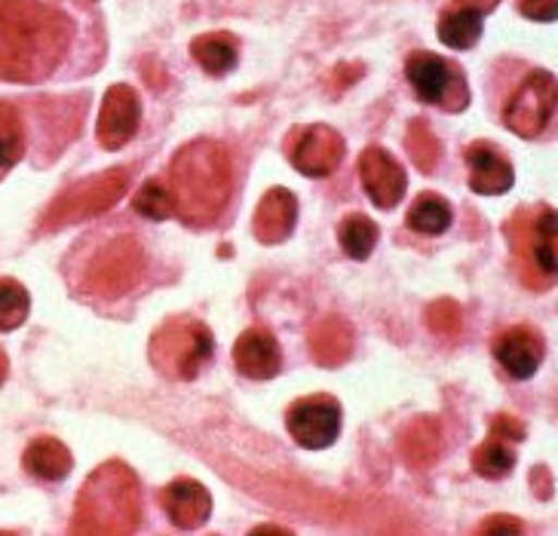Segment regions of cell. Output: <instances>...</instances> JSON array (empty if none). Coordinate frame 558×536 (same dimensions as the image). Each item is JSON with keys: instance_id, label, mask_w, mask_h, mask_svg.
<instances>
[{"instance_id": "cell-1", "label": "cell", "mask_w": 558, "mask_h": 536, "mask_svg": "<svg viewBox=\"0 0 558 536\" xmlns=\"http://www.w3.org/2000/svg\"><path fill=\"white\" fill-rule=\"evenodd\" d=\"M71 22L44 0H0V81L37 83L59 68Z\"/></svg>"}, {"instance_id": "cell-2", "label": "cell", "mask_w": 558, "mask_h": 536, "mask_svg": "<svg viewBox=\"0 0 558 536\" xmlns=\"http://www.w3.org/2000/svg\"><path fill=\"white\" fill-rule=\"evenodd\" d=\"M230 169L228 147L199 138L184 145L169 166V194L175 215L187 224H209L228 206Z\"/></svg>"}, {"instance_id": "cell-3", "label": "cell", "mask_w": 558, "mask_h": 536, "mask_svg": "<svg viewBox=\"0 0 558 536\" xmlns=\"http://www.w3.org/2000/svg\"><path fill=\"white\" fill-rule=\"evenodd\" d=\"M142 521V488L135 472L108 460L83 482L71 534H132Z\"/></svg>"}, {"instance_id": "cell-4", "label": "cell", "mask_w": 558, "mask_h": 536, "mask_svg": "<svg viewBox=\"0 0 558 536\" xmlns=\"http://www.w3.org/2000/svg\"><path fill=\"white\" fill-rule=\"evenodd\" d=\"M507 233L522 282L531 289L553 285L558 279V211L549 206L515 211Z\"/></svg>"}, {"instance_id": "cell-5", "label": "cell", "mask_w": 558, "mask_h": 536, "mask_svg": "<svg viewBox=\"0 0 558 536\" xmlns=\"http://www.w3.org/2000/svg\"><path fill=\"white\" fill-rule=\"evenodd\" d=\"M213 331L194 319H172L150 338V362L169 380H194L199 368L213 358Z\"/></svg>"}, {"instance_id": "cell-6", "label": "cell", "mask_w": 558, "mask_h": 536, "mask_svg": "<svg viewBox=\"0 0 558 536\" xmlns=\"http://www.w3.org/2000/svg\"><path fill=\"white\" fill-rule=\"evenodd\" d=\"M130 191V172L126 169H111L105 175L86 179L74 187H68L65 194L52 203L44 215V230H59L68 224H77L86 218H96L101 211L120 203V196Z\"/></svg>"}, {"instance_id": "cell-7", "label": "cell", "mask_w": 558, "mask_h": 536, "mask_svg": "<svg viewBox=\"0 0 558 536\" xmlns=\"http://www.w3.org/2000/svg\"><path fill=\"white\" fill-rule=\"evenodd\" d=\"M405 74H409L411 89L427 105H439L442 111H451V114H458L470 105V86L463 81L460 68L445 62L442 56L414 52L405 65Z\"/></svg>"}, {"instance_id": "cell-8", "label": "cell", "mask_w": 558, "mask_h": 536, "mask_svg": "<svg viewBox=\"0 0 558 536\" xmlns=\"http://www.w3.org/2000/svg\"><path fill=\"white\" fill-rule=\"evenodd\" d=\"M558 108V81L549 71H531L527 81L509 98L504 123L522 138H537Z\"/></svg>"}, {"instance_id": "cell-9", "label": "cell", "mask_w": 558, "mask_h": 536, "mask_svg": "<svg viewBox=\"0 0 558 536\" xmlns=\"http://www.w3.org/2000/svg\"><path fill=\"white\" fill-rule=\"evenodd\" d=\"M142 270H145V252H142L138 240L120 236L89 260L86 289L101 297H120L142 279Z\"/></svg>"}, {"instance_id": "cell-10", "label": "cell", "mask_w": 558, "mask_h": 536, "mask_svg": "<svg viewBox=\"0 0 558 536\" xmlns=\"http://www.w3.org/2000/svg\"><path fill=\"white\" fill-rule=\"evenodd\" d=\"M286 426L292 439L307 451H323L341 433V405L331 395H311L289 407Z\"/></svg>"}, {"instance_id": "cell-11", "label": "cell", "mask_w": 558, "mask_h": 536, "mask_svg": "<svg viewBox=\"0 0 558 536\" xmlns=\"http://www.w3.org/2000/svg\"><path fill=\"white\" fill-rule=\"evenodd\" d=\"M138 120H142V101L135 96V89L126 83L111 86L105 98H101L99 111V145L105 150H120L138 132Z\"/></svg>"}, {"instance_id": "cell-12", "label": "cell", "mask_w": 558, "mask_h": 536, "mask_svg": "<svg viewBox=\"0 0 558 536\" xmlns=\"http://www.w3.org/2000/svg\"><path fill=\"white\" fill-rule=\"evenodd\" d=\"M289 160H292L298 172H304L311 179H326L344 160V138L331 130V126L316 123V126L304 130L292 142Z\"/></svg>"}, {"instance_id": "cell-13", "label": "cell", "mask_w": 558, "mask_h": 536, "mask_svg": "<svg viewBox=\"0 0 558 536\" xmlns=\"http://www.w3.org/2000/svg\"><path fill=\"white\" fill-rule=\"evenodd\" d=\"M360 179L365 194L372 196V203L378 209H393V206H399V199L405 194V184H409L402 166L396 163L393 157L378 145L362 150Z\"/></svg>"}, {"instance_id": "cell-14", "label": "cell", "mask_w": 558, "mask_h": 536, "mask_svg": "<svg viewBox=\"0 0 558 536\" xmlns=\"http://www.w3.org/2000/svg\"><path fill=\"white\" fill-rule=\"evenodd\" d=\"M525 439V426L512 421L509 414H497L492 421V433L473 454V470L482 478H507L515 466V441Z\"/></svg>"}, {"instance_id": "cell-15", "label": "cell", "mask_w": 558, "mask_h": 536, "mask_svg": "<svg viewBox=\"0 0 558 536\" xmlns=\"http://www.w3.org/2000/svg\"><path fill=\"white\" fill-rule=\"evenodd\" d=\"M160 505L169 521L181 531H194L213 515V497L197 478H175L160 494Z\"/></svg>"}, {"instance_id": "cell-16", "label": "cell", "mask_w": 558, "mask_h": 536, "mask_svg": "<svg viewBox=\"0 0 558 536\" xmlns=\"http://www.w3.org/2000/svg\"><path fill=\"white\" fill-rule=\"evenodd\" d=\"M298 221V199L286 187H274L262 196L255 218H252V233L264 245H277L292 236Z\"/></svg>"}, {"instance_id": "cell-17", "label": "cell", "mask_w": 558, "mask_h": 536, "mask_svg": "<svg viewBox=\"0 0 558 536\" xmlns=\"http://www.w3.org/2000/svg\"><path fill=\"white\" fill-rule=\"evenodd\" d=\"M494 356L504 365V371L515 380L534 377L543 362V341L531 328H509L494 341Z\"/></svg>"}, {"instance_id": "cell-18", "label": "cell", "mask_w": 558, "mask_h": 536, "mask_svg": "<svg viewBox=\"0 0 558 536\" xmlns=\"http://www.w3.org/2000/svg\"><path fill=\"white\" fill-rule=\"evenodd\" d=\"M233 362L243 377L252 380H270L282 368L277 338L267 328H248L240 334V341L233 346Z\"/></svg>"}, {"instance_id": "cell-19", "label": "cell", "mask_w": 558, "mask_h": 536, "mask_svg": "<svg viewBox=\"0 0 558 536\" xmlns=\"http://www.w3.org/2000/svg\"><path fill=\"white\" fill-rule=\"evenodd\" d=\"M466 166H470V187L482 196L507 194L515 184V172L507 157H500L492 145H470L466 147Z\"/></svg>"}, {"instance_id": "cell-20", "label": "cell", "mask_w": 558, "mask_h": 536, "mask_svg": "<svg viewBox=\"0 0 558 536\" xmlns=\"http://www.w3.org/2000/svg\"><path fill=\"white\" fill-rule=\"evenodd\" d=\"M311 353L323 368H338L353 356V328L341 316H326L311 334Z\"/></svg>"}, {"instance_id": "cell-21", "label": "cell", "mask_w": 558, "mask_h": 536, "mask_svg": "<svg viewBox=\"0 0 558 536\" xmlns=\"http://www.w3.org/2000/svg\"><path fill=\"white\" fill-rule=\"evenodd\" d=\"M22 463L40 482H62L68 472H71V466H74V456H71V451H68L62 441L44 436V439H34L25 448Z\"/></svg>"}, {"instance_id": "cell-22", "label": "cell", "mask_w": 558, "mask_h": 536, "mask_svg": "<svg viewBox=\"0 0 558 536\" xmlns=\"http://www.w3.org/2000/svg\"><path fill=\"white\" fill-rule=\"evenodd\" d=\"M191 56L197 59V65L213 74V77H221L228 74L230 68L236 65V56H240V40L228 32H213V34H199L191 44Z\"/></svg>"}, {"instance_id": "cell-23", "label": "cell", "mask_w": 558, "mask_h": 536, "mask_svg": "<svg viewBox=\"0 0 558 536\" xmlns=\"http://www.w3.org/2000/svg\"><path fill=\"white\" fill-rule=\"evenodd\" d=\"M399 451L411 466H429L442 451V426H439V421L436 417H421V421L411 423L409 429L399 436Z\"/></svg>"}, {"instance_id": "cell-24", "label": "cell", "mask_w": 558, "mask_h": 536, "mask_svg": "<svg viewBox=\"0 0 558 536\" xmlns=\"http://www.w3.org/2000/svg\"><path fill=\"white\" fill-rule=\"evenodd\" d=\"M338 240L344 245V252L353 260H365L372 255V248L378 243V224L368 215H347L338 228Z\"/></svg>"}, {"instance_id": "cell-25", "label": "cell", "mask_w": 558, "mask_h": 536, "mask_svg": "<svg viewBox=\"0 0 558 536\" xmlns=\"http://www.w3.org/2000/svg\"><path fill=\"white\" fill-rule=\"evenodd\" d=\"M482 37V16L473 10H454L439 19V40L451 49H470Z\"/></svg>"}, {"instance_id": "cell-26", "label": "cell", "mask_w": 558, "mask_h": 536, "mask_svg": "<svg viewBox=\"0 0 558 536\" xmlns=\"http://www.w3.org/2000/svg\"><path fill=\"white\" fill-rule=\"evenodd\" d=\"M409 228L417 233H427V236H439L445 230L451 228V209L442 196L424 194L414 206L409 209Z\"/></svg>"}, {"instance_id": "cell-27", "label": "cell", "mask_w": 558, "mask_h": 536, "mask_svg": "<svg viewBox=\"0 0 558 536\" xmlns=\"http://www.w3.org/2000/svg\"><path fill=\"white\" fill-rule=\"evenodd\" d=\"M25 157V130L13 105L0 101V172L13 169Z\"/></svg>"}, {"instance_id": "cell-28", "label": "cell", "mask_w": 558, "mask_h": 536, "mask_svg": "<svg viewBox=\"0 0 558 536\" xmlns=\"http://www.w3.org/2000/svg\"><path fill=\"white\" fill-rule=\"evenodd\" d=\"M32 313L28 289L16 279H0V331H16Z\"/></svg>"}, {"instance_id": "cell-29", "label": "cell", "mask_w": 558, "mask_h": 536, "mask_svg": "<svg viewBox=\"0 0 558 536\" xmlns=\"http://www.w3.org/2000/svg\"><path fill=\"white\" fill-rule=\"evenodd\" d=\"M132 209L150 221H166L169 215H175V203H172V194L163 181L150 179L138 187V194L132 196Z\"/></svg>"}, {"instance_id": "cell-30", "label": "cell", "mask_w": 558, "mask_h": 536, "mask_svg": "<svg viewBox=\"0 0 558 536\" xmlns=\"http://www.w3.org/2000/svg\"><path fill=\"white\" fill-rule=\"evenodd\" d=\"M405 145H409L411 163L417 166L421 172H433L439 163V142L427 126V120H411L409 135H405Z\"/></svg>"}, {"instance_id": "cell-31", "label": "cell", "mask_w": 558, "mask_h": 536, "mask_svg": "<svg viewBox=\"0 0 558 536\" xmlns=\"http://www.w3.org/2000/svg\"><path fill=\"white\" fill-rule=\"evenodd\" d=\"M427 322L436 334L448 338V334H454L460 328V307L454 301H436V304L427 309Z\"/></svg>"}, {"instance_id": "cell-32", "label": "cell", "mask_w": 558, "mask_h": 536, "mask_svg": "<svg viewBox=\"0 0 558 536\" xmlns=\"http://www.w3.org/2000/svg\"><path fill=\"white\" fill-rule=\"evenodd\" d=\"M519 13L534 22H556L558 0H519Z\"/></svg>"}, {"instance_id": "cell-33", "label": "cell", "mask_w": 558, "mask_h": 536, "mask_svg": "<svg viewBox=\"0 0 558 536\" xmlns=\"http://www.w3.org/2000/svg\"><path fill=\"white\" fill-rule=\"evenodd\" d=\"M482 534H522V524L512 519H492L482 524Z\"/></svg>"}, {"instance_id": "cell-34", "label": "cell", "mask_w": 558, "mask_h": 536, "mask_svg": "<svg viewBox=\"0 0 558 536\" xmlns=\"http://www.w3.org/2000/svg\"><path fill=\"white\" fill-rule=\"evenodd\" d=\"M463 10H473V13H478V16H485V13H492V10H497V3L500 0H458Z\"/></svg>"}, {"instance_id": "cell-35", "label": "cell", "mask_w": 558, "mask_h": 536, "mask_svg": "<svg viewBox=\"0 0 558 536\" xmlns=\"http://www.w3.org/2000/svg\"><path fill=\"white\" fill-rule=\"evenodd\" d=\"M7 374H10V358L0 350V387H3V380H7Z\"/></svg>"}, {"instance_id": "cell-36", "label": "cell", "mask_w": 558, "mask_h": 536, "mask_svg": "<svg viewBox=\"0 0 558 536\" xmlns=\"http://www.w3.org/2000/svg\"><path fill=\"white\" fill-rule=\"evenodd\" d=\"M255 534H289L286 527H270V524H264V527H255Z\"/></svg>"}]
</instances>
